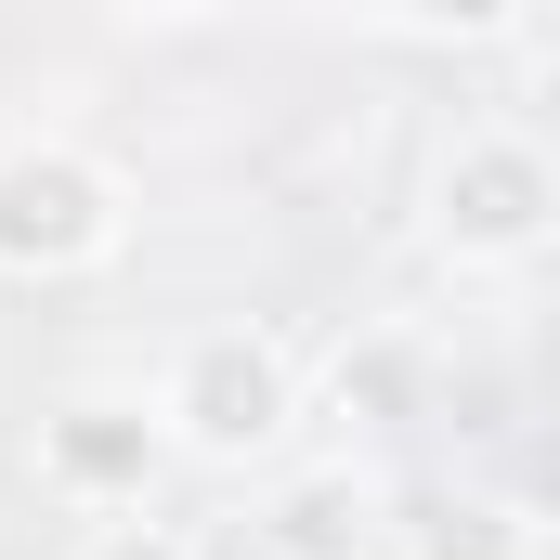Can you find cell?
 <instances>
[{
	"mask_svg": "<svg viewBox=\"0 0 560 560\" xmlns=\"http://www.w3.org/2000/svg\"><path fill=\"white\" fill-rule=\"evenodd\" d=\"M339 405H405V352H365V365H339Z\"/></svg>",
	"mask_w": 560,
	"mask_h": 560,
	"instance_id": "cell-8",
	"label": "cell"
},
{
	"mask_svg": "<svg viewBox=\"0 0 560 560\" xmlns=\"http://www.w3.org/2000/svg\"><path fill=\"white\" fill-rule=\"evenodd\" d=\"M287 418H300V365H287L261 326L183 339V365H170V392H156V430L196 443V456H261Z\"/></svg>",
	"mask_w": 560,
	"mask_h": 560,
	"instance_id": "cell-2",
	"label": "cell"
},
{
	"mask_svg": "<svg viewBox=\"0 0 560 560\" xmlns=\"http://www.w3.org/2000/svg\"><path fill=\"white\" fill-rule=\"evenodd\" d=\"M261 535H275V560H365L378 495H365V469H300L275 509H261Z\"/></svg>",
	"mask_w": 560,
	"mask_h": 560,
	"instance_id": "cell-5",
	"label": "cell"
},
{
	"mask_svg": "<svg viewBox=\"0 0 560 560\" xmlns=\"http://www.w3.org/2000/svg\"><path fill=\"white\" fill-rule=\"evenodd\" d=\"M118 248V183L79 143H0V275H79Z\"/></svg>",
	"mask_w": 560,
	"mask_h": 560,
	"instance_id": "cell-3",
	"label": "cell"
},
{
	"mask_svg": "<svg viewBox=\"0 0 560 560\" xmlns=\"http://www.w3.org/2000/svg\"><path fill=\"white\" fill-rule=\"evenodd\" d=\"M79 560H196L183 535H156V522H118V535H92Z\"/></svg>",
	"mask_w": 560,
	"mask_h": 560,
	"instance_id": "cell-7",
	"label": "cell"
},
{
	"mask_svg": "<svg viewBox=\"0 0 560 560\" xmlns=\"http://www.w3.org/2000/svg\"><path fill=\"white\" fill-rule=\"evenodd\" d=\"M430 235L443 261H535L560 235V156L522 131H469L430 170Z\"/></svg>",
	"mask_w": 560,
	"mask_h": 560,
	"instance_id": "cell-1",
	"label": "cell"
},
{
	"mask_svg": "<svg viewBox=\"0 0 560 560\" xmlns=\"http://www.w3.org/2000/svg\"><path fill=\"white\" fill-rule=\"evenodd\" d=\"M405 560H522V509L495 495H430L405 522Z\"/></svg>",
	"mask_w": 560,
	"mask_h": 560,
	"instance_id": "cell-6",
	"label": "cell"
},
{
	"mask_svg": "<svg viewBox=\"0 0 560 560\" xmlns=\"http://www.w3.org/2000/svg\"><path fill=\"white\" fill-rule=\"evenodd\" d=\"M156 456H170V430L143 418V405H105V392H79V405L39 418V469H52L66 495H105V509L156 482Z\"/></svg>",
	"mask_w": 560,
	"mask_h": 560,
	"instance_id": "cell-4",
	"label": "cell"
}]
</instances>
